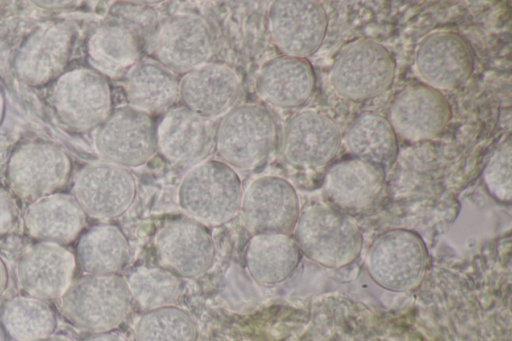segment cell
Returning <instances> with one entry per match:
<instances>
[{"mask_svg":"<svg viewBox=\"0 0 512 341\" xmlns=\"http://www.w3.org/2000/svg\"><path fill=\"white\" fill-rule=\"evenodd\" d=\"M73 196L86 215L116 218L133 204L136 182L124 167L109 162L90 163L76 175Z\"/></svg>","mask_w":512,"mask_h":341,"instance_id":"4fadbf2b","label":"cell"},{"mask_svg":"<svg viewBox=\"0 0 512 341\" xmlns=\"http://www.w3.org/2000/svg\"><path fill=\"white\" fill-rule=\"evenodd\" d=\"M198 329L192 316L176 306L147 311L136 324L134 341H197Z\"/></svg>","mask_w":512,"mask_h":341,"instance_id":"1f68e13d","label":"cell"},{"mask_svg":"<svg viewBox=\"0 0 512 341\" xmlns=\"http://www.w3.org/2000/svg\"><path fill=\"white\" fill-rule=\"evenodd\" d=\"M384 168L352 157L331 165L324 176L323 191L333 207L342 212L369 208L383 190Z\"/></svg>","mask_w":512,"mask_h":341,"instance_id":"7402d4cb","label":"cell"},{"mask_svg":"<svg viewBox=\"0 0 512 341\" xmlns=\"http://www.w3.org/2000/svg\"><path fill=\"white\" fill-rule=\"evenodd\" d=\"M315 74L305 58L278 56L266 61L256 77L258 95L282 109L296 108L313 94Z\"/></svg>","mask_w":512,"mask_h":341,"instance_id":"603a6c76","label":"cell"},{"mask_svg":"<svg viewBox=\"0 0 512 341\" xmlns=\"http://www.w3.org/2000/svg\"><path fill=\"white\" fill-rule=\"evenodd\" d=\"M240 95V80L225 64L208 62L186 73L179 81L183 107L207 119L227 114Z\"/></svg>","mask_w":512,"mask_h":341,"instance_id":"ffe728a7","label":"cell"},{"mask_svg":"<svg viewBox=\"0 0 512 341\" xmlns=\"http://www.w3.org/2000/svg\"><path fill=\"white\" fill-rule=\"evenodd\" d=\"M76 262L89 275L117 274L129 259V245L114 225H96L79 236Z\"/></svg>","mask_w":512,"mask_h":341,"instance_id":"83f0119b","label":"cell"},{"mask_svg":"<svg viewBox=\"0 0 512 341\" xmlns=\"http://www.w3.org/2000/svg\"><path fill=\"white\" fill-rule=\"evenodd\" d=\"M125 95L132 108L163 112L179 98V80L156 60H139L126 75Z\"/></svg>","mask_w":512,"mask_h":341,"instance_id":"4316f807","label":"cell"},{"mask_svg":"<svg viewBox=\"0 0 512 341\" xmlns=\"http://www.w3.org/2000/svg\"><path fill=\"white\" fill-rule=\"evenodd\" d=\"M243 189L235 170L218 160L193 166L178 188V204L194 221L218 226L240 211Z\"/></svg>","mask_w":512,"mask_h":341,"instance_id":"6da1fadb","label":"cell"},{"mask_svg":"<svg viewBox=\"0 0 512 341\" xmlns=\"http://www.w3.org/2000/svg\"><path fill=\"white\" fill-rule=\"evenodd\" d=\"M341 143L337 124L327 115L305 110L287 123L282 141L285 161L300 169L326 165L336 155Z\"/></svg>","mask_w":512,"mask_h":341,"instance_id":"2e32d148","label":"cell"},{"mask_svg":"<svg viewBox=\"0 0 512 341\" xmlns=\"http://www.w3.org/2000/svg\"><path fill=\"white\" fill-rule=\"evenodd\" d=\"M139 35L119 21L98 27L87 42V56L92 69L104 77L126 76L139 61L141 41Z\"/></svg>","mask_w":512,"mask_h":341,"instance_id":"d4e9b609","label":"cell"},{"mask_svg":"<svg viewBox=\"0 0 512 341\" xmlns=\"http://www.w3.org/2000/svg\"><path fill=\"white\" fill-rule=\"evenodd\" d=\"M72 161L61 148L44 141H31L11 153L6 176L11 192L33 202L56 193L69 181Z\"/></svg>","mask_w":512,"mask_h":341,"instance_id":"52a82bcc","label":"cell"},{"mask_svg":"<svg viewBox=\"0 0 512 341\" xmlns=\"http://www.w3.org/2000/svg\"><path fill=\"white\" fill-rule=\"evenodd\" d=\"M347 150L356 158L384 167L396 158L397 135L389 120L375 112H364L348 126L345 137Z\"/></svg>","mask_w":512,"mask_h":341,"instance_id":"f1b7e54d","label":"cell"},{"mask_svg":"<svg viewBox=\"0 0 512 341\" xmlns=\"http://www.w3.org/2000/svg\"><path fill=\"white\" fill-rule=\"evenodd\" d=\"M277 141V125L266 108L255 104L235 106L215 131L221 161L233 169L249 170L262 164Z\"/></svg>","mask_w":512,"mask_h":341,"instance_id":"277c9868","label":"cell"},{"mask_svg":"<svg viewBox=\"0 0 512 341\" xmlns=\"http://www.w3.org/2000/svg\"><path fill=\"white\" fill-rule=\"evenodd\" d=\"M50 102L59 122L77 133L98 128L112 112L106 77L86 67L65 70L53 82Z\"/></svg>","mask_w":512,"mask_h":341,"instance_id":"5b68a950","label":"cell"},{"mask_svg":"<svg viewBox=\"0 0 512 341\" xmlns=\"http://www.w3.org/2000/svg\"><path fill=\"white\" fill-rule=\"evenodd\" d=\"M268 25L279 51L286 56L306 59L321 46L328 18L319 2L277 0L269 8Z\"/></svg>","mask_w":512,"mask_h":341,"instance_id":"7c38bea8","label":"cell"},{"mask_svg":"<svg viewBox=\"0 0 512 341\" xmlns=\"http://www.w3.org/2000/svg\"><path fill=\"white\" fill-rule=\"evenodd\" d=\"M36 341H68V339H66L65 337H62V336H50V337H47V338H44V339H40V340H36Z\"/></svg>","mask_w":512,"mask_h":341,"instance_id":"f35d334b","label":"cell"},{"mask_svg":"<svg viewBox=\"0 0 512 341\" xmlns=\"http://www.w3.org/2000/svg\"><path fill=\"white\" fill-rule=\"evenodd\" d=\"M293 231L300 252L325 267H344L361 251L362 236L357 224L330 205L308 207L299 215Z\"/></svg>","mask_w":512,"mask_h":341,"instance_id":"7a4b0ae2","label":"cell"},{"mask_svg":"<svg viewBox=\"0 0 512 341\" xmlns=\"http://www.w3.org/2000/svg\"><path fill=\"white\" fill-rule=\"evenodd\" d=\"M389 117L396 135L418 142L437 137L445 129L451 110L439 90L427 85H411L395 97Z\"/></svg>","mask_w":512,"mask_h":341,"instance_id":"e0dca14e","label":"cell"},{"mask_svg":"<svg viewBox=\"0 0 512 341\" xmlns=\"http://www.w3.org/2000/svg\"><path fill=\"white\" fill-rule=\"evenodd\" d=\"M0 341H6L5 340V331L1 325V322H0Z\"/></svg>","mask_w":512,"mask_h":341,"instance_id":"ab89813d","label":"cell"},{"mask_svg":"<svg viewBox=\"0 0 512 341\" xmlns=\"http://www.w3.org/2000/svg\"><path fill=\"white\" fill-rule=\"evenodd\" d=\"M395 62L380 43L358 39L347 44L336 57L330 73L338 95L364 101L385 92L393 82Z\"/></svg>","mask_w":512,"mask_h":341,"instance_id":"8992f818","label":"cell"},{"mask_svg":"<svg viewBox=\"0 0 512 341\" xmlns=\"http://www.w3.org/2000/svg\"><path fill=\"white\" fill-rule=\"evenodd\" d=\"M94 143L106 162L139 167L157 151L156 125L149 114L130 106L120 107L98 127Z\"/></svg>","mask_w":512,"mask_h":341,"instance_id":"9c48e42d","label":"cell"},{"mask_svg":"<svg viewBox=\"0 0 512 341\" xmlns=\"http://www.w3.org/2000/svg\"><path fill=\"white\" fill-rule=\"evenodd\" d=\"M18 219V207L11 191L0 184V238L9 234Z\"/></svg>","mask_w":512,"mask_h":341,"instance_id":"836d02e7","label":"cell"},{"mask_svg":"<svg viewBox=\"0 0 512 341\" xmlns=\"http://www.w3.org/2000/svg\"><path fill=\"white\" fill-rule=\"evenodd\" d=\"M5 108H6L5 97H4L3 91L0 89V125L2 124L3 119H4Z\"/></svg>","mask_w":512,"mask_h":341,"instance_id":"74e56055","label":"cell"},{"mask_svg":"<svg viewBox=\"0 0 512 341\" xmlns=\"http://www.w3.org/2000/svg\"><path fill=\"white\" fill-rule=\"evenodd\" d=\"M61 310L73 326L95 333L110 332L129 311L127 281L118 274L85 275L61 296Z\"/></svg>","mask_w":512,"mask_h":341,"instance_id":"3957f363","label":"cell"},{"mask_svg":"<svg viewBox=\"0 0 512 341\" xmlns=\"http://www.w3.org/2000/svg\"><path fill=\"white\" fill-rule=\"evenodd\" d=\"M4 331L15 341H36L50 337L57 328L54 310L44 300L16 296L0 312Z\"/></svg>","mask_w":512,"mask_h":341,"instance_id":"f546056e","label":"cell"},{"mask_svg":"<svg viewBox=\"0 0 512 341\" xmlns=\"http://www.w3.org/2000/svg\"><path fill=\"white\" fill-rule=\"evenodd\" d=\"M240 211L247 228L256 234H290L300 215L294 187L284 178L262 176L243 193Z\"/></svg>","mask_w":512,"mask_h":341,"instance_id":"5bb4252c","label":"cell"},{"mask_svg":"<svg viewBox=\"0 0 512 341\" xmlns=\"http://www.w3.org/2000/svg\"><path fill=\"white\" fill-rule=\"evenodd\" d=\"M426 250L421 238L407 230H391L380 235L367 255L372 279L383 288L408 291L421 281Z\"/></svg>","mask_w":512,"mask_h":341,"instance_id":"8fae6325","label":"cell"},{"mask_svg":"<svg viewBox=\"0 0 512 341\" xmlns=\"http://www.w3.org/2000/svg\"><path fill=\"white\" fill-rule=\"evenodd\" d=\"M301 252L289 234H256L248 242L245 263L251 278L262 286H273L289 278L297 268Z\"/></svg>","mask_w":512,"mask_h":341,"instance_id":"484cf974","label":"cell"},{"mask_svg":"<svg viewBox=\"0 0 512 341\" xmlns=\"http://www.w3.org/2000/svg\"><path fill=\"white\" fill-rule=\"evenodd\" d=\"M81 341H126L122 336L113 332L96 333Z\"/></svg>","mask_w":512,"mask_h":341,"instance_id":"e575fe53","label":"cell"},{"mask_svg":"<svg viewBox=\"0 0 512 341\" xmlns=\"http://www.w3.org/2000/svg\"><path fill=\"white\" fill-rule=\"evenodd\" d=\"M215 51V37L202 17L182 13L168 17L152 37V52L162 66L183 74L202 66Z\"/></svg>","mask_w":512,"mask_h":341,"instance_id":"30bf717a","label":"cell"},{"mask_svg":"<svg viewBox=\"0 0 512 341\" xmlns=\"http://www.w3.org/2000/svg\"><path fill=\"white\" fill-rule=\"evenodd\" d=\"M128 289L144 310L173 305L181 295V278L161 267H139L129 276Z\"/></svg>","mask_w":512,"mask_h":341,"instance_id":"4dcf8cb0","label":"cell"},{"mask_svg":"<svg viewBox=\"0 0 512 341\" xmlns=\"http://www.w3.org/2000/svg\"><path fill=\"white\" fill-rule=\"evenodd\" d=\"M75 255L62 245L39 242L19 257L16 275L19 286L40 300L61 298L72 283Z\"/></svg>","mask_w":512,"mask_h":341,"instance_id":"ac0fdd59","label":"cell"},{"mask_svg":"<svg viewBox=\"0 0 512 341\" xmlns=\"http://www.w3.org/2000/svg\"><path fill=\"white\" fill-rule=\"evenodd\" d=\"M9 284V272L4 260L0 257V298L5 293Z\"/></svg>","mask_w":512,"mask_h":341,"instance_id":"d590c367","label":"cell"},{"mask_svg":"<svg viewBox=\"0 0 512 341\" xmlns=\"http://www.w3.org/2000/svg\"><path fill=\"white\" fill-rule=\"evenodd\" d=\"M511 141L503 142L493 153L483 171V181L495 199L511 201Z\"/></svg>","mask_w":512,"mask_h":341,"instance_id":"d6a6232c","label":"cell"},{"mask_svg":"<svg viewBox=\"0 0 512 341\" xmlns=\"http://www.w3.org/2000/svg\"><path fill=\"white\" fill-rule=\"evenodd\" d=\"M157 150L172 164H198L211 150L215 131L210 119L178 107L156 126Z\"/></svg>","mask_w":512,"mask_h":341,"instance_id":"44dd1931","label":"cell"},{"mask_svg":"<svg viewBox=\"0 0 512 341\" xmlns=\"http://www.w3.org/2000/svg\"><path fill=\"white\" fill-rule=\"evenodd\" d=\"M85 221L86 214L74 196L56 192L31 202L23 222L33 239L63 246L80 236Z\"/></svg>","mask_w":512,"mask_h":341,"instance_id":"cb8c5ba5","label":"cell"},{"mask_svg":"<svg viewBox=\"0 0 512 341\" xmlns=\"http://www.w3.org/2000/svg\"><path fill=\"white\" fill-rule=\"evenodd\" d=\"M159 265L180 278H194L213 265L215 245L207 229L194 220H174L156 234Z\"/></svg>","mask_w":512,"mask_h":341,"instance_id":"9a60e30c","label":"cell"},{"mask_svg":"<svg viewBox=\"0 0 512 341\" xmlns=\"http://www.w3.org/2000/svg\"><path fill=\"white\" fill-rule=\"evenodd\" d=\"M34 4L42 8L56 9L69 6L71 1H33Z\"/></svg>","mask_w":512,"mask_h":341,"instance_id":"8d00e7d4","label":"cell"},{"mask_svg":"<svg viewBox=\"0 0 512 341\" xmlns=\"http://www.w3.org/2000/svg\"><path fill=\"white\" fill-rule=\"evenodd\" d=\"M76 39L74 26L65 20L47 21L22 42L14 59L17 78L29 86L53 83L70 60Z\"/></svg>","mask_w":512,"mask_h":341,"instance_id":"ba28073f","label":"cell"},{"mask_svg":"<svg viewBox=\"0 0 512 341\" xmlns=\"http://www.w3.org/2000/svg\"><path fill=\"white\" fill-rule=\"evenodd\" d=\"M416 68L434 89L449 90L465 83L474 68V55L468 42L450 31L425 37L416 52Z\"/></svg>","mask_w":512,"mask_h":341,"instance_id":"d6986e66","label":"cell"}]
</instances>
